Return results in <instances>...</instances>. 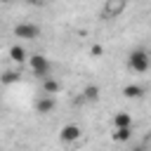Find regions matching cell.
Masks as SVG:
<instances>
[{
	"label": "cell",
	"mask_w": 151,
	"mask_h": 151,
	"mask_svg": "<svg viewBox=\"0 0 151 151\" xmlns=\"http://www.w3.org/2000/svg\"><path fill=\"white\" fill-rule=\"evenodd\" d=\"M127 68L137 71V73H146L149 71V52L144 47H137L127 54Z\"/></svg>",
	"instance_id": "obj_1"
},
{
	"label": "cell",
	"mask_w": 151,
	"mask_h": 151,
	"mask_svg": "<svg viewBox=\"0 0 151 151\" xmlns=\"http://www.w3.org/2000/svg\"><path fill=\"white\" fill-rule=\"evenodd\" d=\"M28 64H31V68H33V73L35 76H40V78H47V73H50V59L45 57V54H33V57H28Z\"/></svg>",
	"instance_id": "obj_2"
},
{
	"label": "cell",
	"mask_w": 151,
	"mask_h": 151,
	"mask_svg": "<svg viewBox=\"0 0 151 151\" xmlns=\"http://www.w3.org/2000/svg\"><path fill=\"white\" fill-rule=\"evenodd\" d=\"M14 35L24 38V40H35L40 35V26H35V24H17L14 26Z\"/></svg>",
	"instance_id": "obj_3"
},
{
	"label": "cell",
	"mask_w": 151,
	"mask_h": 151,
	"mask_svg": "<svg viewBox=\"0 0 151 151\" xmlns=\"http://www.w3.org/2000/svg\"><path fill=\"white\" fill-rule=\"evenodd\" d=\"M125 7H127L125 0H106V5H104V19H116V17H120V14L125 12Z\"/></svg>",
	"instance_id": "obj_4"
},
{
	"label": "cell",
	"mask_w": 151,
	"mask_h": 151,
	"mask_svg": "<svg viewBox=\"0 0 151 151\" xmlns=\"http://www.w3.org/2000/svg\"><path fill=\"white\" fill-rule=\"evenodd\" d=\"M80 137V127L76 125V123H66L61 130H59V139L64 142V144H71V142H76Z\"/></svg>",
	"instance_id": "obj_5"
},
{
	"label": "cell",
	"mask_w": 151,
	"mask_h": 151,
	"mask_svg": "<svg viewBox=\"0 0 151 151\" xmlns=\"http://www.w3.org/2000/svg\"><path fill=\"white\" fill-rule=\"evenodd\" d=\"M54 106H57V101H54V97H52V94H45V97H40V99L35 101V111H38L40 116L52 113V111H54Z\"/></svg>",
	"instance_id": "obj_6"
},
{
	"label": "cell",
	"mask_w": 151,
	"mask_h": 151,
	"mask_svg": "<svg viewBox=\"0 0 151 151\" xmlns=\"http://www.w3.org/2000/svg\"><path fill=\"white\" fill-rule=\"evenodd\" d=\"M111 139L113 142H130L132 139V125H127V127H113Z\"/></svg>",
	"instance_id": "obj_7"
},
{
	"label": "cell",
	"mask_w": 151,
	"mask_h": 151,
	"mask_svg": "<svg viewBox=\"0 0 151 151\" xmlns=\"http://www.w3.org/2000/svg\"><path fill=\"white\" fill-rule=\"evenodd\" d=\"M42 92L45 94H57V92H61V83L57 78H42Z\"/></svg>",
	"instance_id": "obj_8"
},
{
	"label": "cell",
	"mask_w": 151,
	"mask_h": 151,
	"mask_svg": "<svg viewBox=\"0 0 151 151\" xmlns=\"http://www.w3.org/2000/svg\"><path fill=\"white\" fill-rule=\"evenodd\" d=\"M144 92H146V90H144L142 85H125V87H123V97H127V99H139Z\"/></svg>",
	"instance_id": "obj_9"
},
{
	"label": "cell",
	"mask_w": 151,
	"mask_h": 151,
	"mask_svg": "<svg viewBox=\"0 0 151 151\" xmlns=\"http://www.w3.org/2000/svg\"><path fill=\"white\" fill-rule=\"evenodd\" d=\"M9 59L17 61V64L26 61V50H24L21 45H12V47H9Z\"/></svg>",
	"instance_id": "obj_10"
},
{
	"label": "cell",
	"mask_w": 151,
	"mask_h": 151,
	"mask_svg": "<svg viewBox=\"0 0 151 151\" xmlns=\"http://www.w3.org/2000/svg\"><path fill=\"white\" fill-rule=\"evenodd\" d=\"M127 125H132V116L130 113L120 111V113L113 116V127H127Z\"/></svg>",
	"instance_id": "obj_11"
},
{
	"label": "cell",
	"mask_w": 151,
	"mask_h": 151,
	"mask_svg": "<svg viewBox=\"0 0 151 151\" xmlns=\"http://www.w3.org/2000/svg\"><path fill=\"white\" fill-rule=\"evenodd\" d=\"M83 97H85L87 101H97V99H99V87H97V85H87V87L83 90Z\"/></svg>",
	"instance_id": "obj_12"
},
{
	"label": "cell",
	"mask_w": 151,
	"mask_h": 151,
	"mask_svg": "<svg viewBox=\"0 0 151 151\" xmlns=\"http://www.w3.org/2000/svg\"><path fill=\"white\" fill-rule=\"evenodd\" d=\"M19 78H21V76H19L17 71H7V73H2L0 80H2V85H12V83H17Z\"/></svg>",
	"instance_id": "obj_13"
},
{
	"label": "cell",
	"mask_w": 151,
	"mask_h": 151,
	"mask_svg": "<svg viewBox=\"0 0 151 151\" xmlns=\"http://www.w3.org/2000/svg\"><path fill=\"white\" fill-rule=\"evenodd\" d=\"M90 52H92V57H101V54H104L101 45H92V50H90Z\"/></svg>",
	"instance_id": "obj_14"
},
{
	"label": "cell",
	"mask_w": 151,
	"mask_h": 151,
	"mask_svg": "<svg viewBox=\"0 0 151 151\" xmlns=\"http://www.w3.org/2000/svg\"><path fill=\"white\" fill-rule=\"evenodd\" d=\"M132 151H146V144H137V146H132Z\"/></svg>",
	"instance_id": "obj_15"
},
{
	"label": "cell",
	"mask_w": 151,
	"mask_h": 151,
	"mask_svg": "<svg viewBox=\"0 0 151 151\" xmlns=\"http://www.w3.org/2000/svg\"><path fill=\"white\" fill-rule=\"evenodd\" d=\"M0 2H12V0H0Z\"/></svg>",
	"instance_id": "obj_16"
},
{
	"label": "cell",
	"mask_w": 151,
	"mask_h": 151,
	"mask_svg": "<svg viewBox=\"0 0 151 151\" xmlns=\"http://www.w3.org/2000/svg\"><path fill=\"white\" fill-rule=\"evenodd\" d=\"M31 2H40V0H31Z\"/></svg>",
	"instance_id": "obj_17"
}]
</instances>
